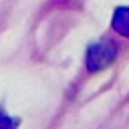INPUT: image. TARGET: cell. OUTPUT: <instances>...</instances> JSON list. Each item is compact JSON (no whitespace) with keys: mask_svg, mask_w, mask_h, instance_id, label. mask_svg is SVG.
Wrapping results in <instances>:
<instances>
[{"mask_svg":"<svg viewBox=\"0 0 129 129\" xmlns=\"http://www.w3.org/2000/svg\"><path fill=\"white\" fill-rule=\"evenodd\" d=\"M0 129H14V123L8 117H4L2 113H0Z\"/></svg>","mask_w":129,"mask_h":129,"instance_id":"cell-3","label":"cell"},{"mask_svg":"<svg viewBox=\"0 0 129 129\" xmlns=\"http://www.w3.org/2000/svg\"><path fill=\"white\" fill-rule=\"evenodd\" d=\"M111 24L119 34L129 38V8H117L115 14H113V22Z\"/></svg>","mask_w":129,"mask_h":129,"instance_id":"cell-2","label":"cell"},{"mask_svg":"<svg viewBox=\"0 0 129 129\" xmlns=\"http://www.w3.org/2000/svg\"><path fill=\"white\" fill-rule=\"evenodd\" d=\"M115 56H117V44L113 40H99L91 44L87 50V69L91 73L103 71L115 60Z\"/></svg>","mask_w":129,"mask_h":129,"instance_id":"cell-1","label":"cell"}]
</instances>
